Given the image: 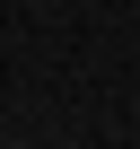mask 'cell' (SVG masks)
Masks as SVG:
<instances>
[{
	"mask_svg": "<svg viewBox=\"0 0 140 149\" xmlns=\"http://www.w3.org/2000/svg\"><path fill=\"white\" fill-rule=\"evenodd\" d=\"M18 149H26V140H18Z\"/></svg>",
	"mask_w": 140,
	"mask_h": 149,
	"instance_id": "6da1fadb",
	"label": "cell"
}]
</instances>
